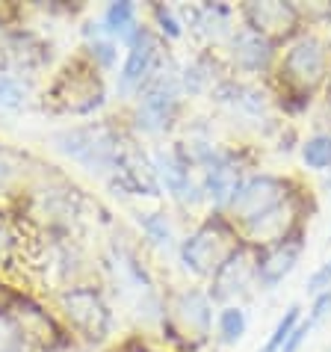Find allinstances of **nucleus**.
I'll return each mask as SVG.
<instances>
[{
    "instance_id": "ddd939ff",
    "label": "nucleus",
    "mask_w": 331,
    "mask_h": 352,
    "mask_svg": "<svg viewBox=\"0 0 331 352\" xmlns=\"http://www.w3.org/2000/svg\"><path fill=\"white\" fill-rule=\"evenodd\" d=\"M251 281H258V255L249 246H237L233 255L213 272V287L210 299L225 302L233 293H240L242 287H249Z\"/></svg>"
},
{
    "instance_id": "dca6fc26",
    "label": "nucleus",
    "mask_w": 331,
    "mask_h": 352,
    "mask_svg": "<svg viewBox=\"0 0 331 352\" xmlns=\"http://www.w3.org/2000/svg\"><path fill=\"white\" fill-rule=\"evenodd\" d=\"M233 63L249 74L266 72L269 63H272V45L266 38L255 36L251 30H242V33L233 36Z\"/></svg>"
},
{
    "instance_id": "f257e3e1",
    "label": "nucleus",
    "mask_w": 331,
    "mask_h": 352,
    "mask_svg": "<svg viewBox=\"0 0 331 352\" xmlns=\"http://www.w3.org/2000/svg\"><path fill=\"white\" fill-rule=\"evenodd\" d=\"M54 142L74 163H80L98 175H113L119 169L124 151H128L122 136L113 128H106V124H83V128L60 131L54 136Z\"/></svg>"
},
{
    "instance_id": "1a4fd4ad",
    "label": "nucleus",
    "mask_w": 331,
    "mask_h": 352,
    "mask_svg": "<svg viewBox=\"0 0 331 352\" xmlns=\"http://www.w3.org/2000/svg\"><path fill=\"white\" fill-rule=\"evenodd\" d=\"M198 160L204 163V184L201 192L216 204V208H228V201L233 199V192L242 187V169L240 163L225 151L216 148H204L198 154Z\"/></svg>"
},
{
    "instance_id": "bb28decb",
    "label": "nucleus",
    "mask_w": 331,
    "mask_h": 352,
    "mask_svg": "<svg viewBox=\"0 0 331 352\" xmlns=\"http://www.w3.org/2000/svg\"><path fill=\"white\" fill-rule=\"evenodd\" d=\"M326 290H331V258L308 278V293L310 296H319V293H326Z\"/></svg>"
},
{
    "instance_id": "a211bd4d",
    "label": "nucleus",
    "mask_w": 331,
    "mask_h": 352,
    "mask_svg": "<svg viewBox=\"0 0 331 352\" xmlns=\"http://www.w3.org/2000/svg\"><path fill=\"white\" fill-rule=\"evenodd\" d=\"M216 326H219L222 344H237V340H242V335H246V329H249V317L240 305H225L219 311Z\"/></svg>"
},
{
    "instance_id": "cd10ccee",
    "label": "nucleus",
    "mask_w": 331,
    "mask_h": 352,
    "mask_svg": "<svg viewBox=\"0 0 331 352\" xmlns=\"http://www.w3.org/2000/svg\"><path fill=\"white\" fill-rule=\"evenodd\" d=\"M12 243H15V237H12V231H9V225L0 219V261L6 258V252L12 249Z\"/></svg>"
},
{
    "instance_id": "aec40b11",
    "label": "nucleus",
    "mask_w": 331,
    "mask_h": 352,
    "mask_svg": "<svg viewBox=\"0 0 331 352\" xmlns=\"http://www.w3.org/2000/svg\"><path fill=\"white\" fill-rule=\"evenodd\" d=\"M301 160H305L308 169L328 172L331 169V136L317 133V136H310V140H305V145H301Z\"/></svg>"
},
{
    "instance_id": "39448f33",
    "label": "nucleus",
    "mask_w": 331,
    "mask_h": 352,
    "mask_svg": "<svg viewBox=\"0 0 331 352\" xmlns=\"http://www.w3.org/2000/svg\"><path fill=\"white\" fill-rule=\"evenodd\" d=\"M60 305L65 320L74 331H80L86 340L101 344L113 331V311L106 305L104 293L92 285H74L60 293Z\"/></svg>"
},
{
    "instance_id": "b1692460",
    "label": "nucleus",
    "mask_w": 331,
    "mask_h": 352,
    "mask_svg": "<svg viewBox=\"0 0 331 352\" xmlns=\"http://www.w3.org/2000/svg\"><path fill=\"white\" fill-rule=\"evenodd\" d=\"M24 98H27V92L15 77L0 74V107H3V110H18V107H24Z\"/></svg>"
},
{
    "instance_id": "c756f323",
    "label": "nucleus",
    "mask_w": 331,
    "mask_h": 352,
    "mask_svg": "<svg viewBox=\"0 0 331 352\" xmlns=\"http://www.w3.org/2000/svg\"><path fill=\"white\" fill-rule=\"evenodd\" d=\"M328 240H331V234H328Z\"/></svg>"
},
{
    "instance_id": "6ab92c4d",
    "label": "nucleus",
    "mask_w": 331,
    "mask_h": 352,
    "mask_svg": "<svg viewBox=\"0 0 331 352\" xmlns=\"http://www.w3.org/2000/svg\"><path fill=\"white\" fill-rule=\"evenodd\" d=\"M86 60H89L98 72H106L113 68L115 60H119V51H115V42L104 30H95V38L86 42Z\"/></svg>"
},
{
    "instance_id": "4be33fe9",
    "label": "nucleus",
    "mask_w": 331,
    "mask_h": 352,
    "mask_svg": "<svg viewBox=\"0 0 331 352\" xmlns=\"http://www.w3.org/2000/svg\"><path fill=\"white\" fill-rule=\"evenodd\" d=\"M136 222H139V228L145 231V237L154 240L157 246H163V249L174 246L172 225H169V219H166L163 213H136Z\"/></svg>"
},
{
    "instance_id": "7ed1b4c3",
    "label": "nucleus",
    "mask_w": 331,
    "mask_h": 352,
    "mask_svg": "<svg viewBox=\"0 0 331 352\" xmlns=\"http://www.w3.org/2000/svg\"><path fill=\"white\" fill-rule=\"evenodd\" d=\"M163 329L183 349H198L201 344H207L213 329L210 296L201 290L174 293L169 305L163 308Z\"/></svg>"
},
{
    "instance_id": "393cba45",
    "label": "nucleus",
    "mask_w": 331,
    "mask_h": 352,
    "mask_svg": "<svg viewBox=\"0 0 331 352\" xmlns=\"http://www.w3.org/2000/svg\"><path fill=\"white\" fill-rule=\"evenodd\" d=\"M151 15H154V21H157L160 33H163L166 38H181V36H183V24L178 21L174 9H169V6H154Z\"/></svg>"
},
{
    "instance_id": "5701e85b",
    "label": "nucleus",
    "mask_w": 331,
    "mask_h": 352,
    "mask_svg": "<svg viewBox=\"0 0 331 352\" xmlns=\"http://www.w3.org/2000/svg\"><path fill=\"white\" fill-rule=\"evenodd\" d=\"M24 178V160L15 151H9L0 145V195L12 192Z\"/></svg>"
},
{
    "instance_id": "9b49d317",
    "label": "nucleus",
    "mask_w": 331,
    "mask_h": 352,
    "mask_svg": "<svg viewBox=\"0 0 331 352\" xmlns=\"http://www.w3.org/2000/svg\"><path fill=\"white\" fill-rule=\"evenodd\" d=\"M246 18V30L266 38V42H278V38H290L299 27V9L290 3H251L242 9Z\"/></svg>"
},
{
    "instance_id": "f3484780",
    "label": "nucleus",
    "mask_w": 331,
    "mask_h": 352,
    "mask_svg": "<svg viewBox=\"0 0 331 352\" xmlns=\"http://www.w3.org/2000/svg\"><path fill=\"white\" fill-rule=\"evenodd\" d=\"M101 30L106 33L115 42H124V45H130L136 33L142 30L139 27V12H136V6L133 3H110L104 9V15H101Z\"/></svg>"
},
{
    "instance_id": "4468645a",
    "label": "nucleus",
    "mask_w": 331,
    "mask_h": 352,
    "mask_svg": "<svg viewBox=\"0 0 331 352\" xmlns=\"http://www.w3.org/2000/svg\"><path fill=\"white\" fill-rule=\"evenodd\" d=\"M301 249H305V243H301V234H293L290 240L284 243H275V246L264 249L258 255V285L260 287H278L281 281H284L290 272L296 270V263L301 258Z\"/></svg>"
},
{
    "instance_id": "423d86ee",
    "label": "nucleus",
    "mask_w": 331,
    "mask_h": 352,
    "mask_svg": "<svg viewBox=\"0 0 331 352\" xmlns=\"http://www.w3.org/2000/svg\"><path fill=\"white\" fill-rule=\"evenodd\" d=\"M284 201H290V184L275 175H260V178H249L242 181V187L233 192V199L228 201V222L231 225H251L255 219L266 217L269 210L281 208Z\"/></svg>"
},
{
    "instance_id": "9d476101",
    "label": "nucleus",
    "mask_w": 331,
    "mask_h": 352,
    "mask_svg": "<svg viewBox=\"0 0 331 352\" xmlns=\"http://www.w3.org/2000/svg\"><path fill=\"white\" fill-rule=\"evenodd\" d=\"M154 72H157V38H154L148 27H142L133 42L128 45V60H124L122 74H119V92L139 95V89L151 80Z\"/></svg>"
},
{
    "instance_id": "a878e982",
    "label": "nucleus",
    "mask_w": 331,
    "mask_h": 352,
    "mask_svg": "<svg viewBox=\"0 0 331 352\" xmlns=\"http://www.w3.org/2000/svg\"><path fill=\"white\" fill-rule=\"evenodd\" d=\"M18 346H24L21 335H18L12 317H9L6 308H3L0 311V352H9V349H18Z\"/></svg>"
},
{
    "instance_id": "f8f14e48",
    "label": "nucleus",
    "mask_w": 331,
    "mask_h": 352,
    "mask_svg": "<svg viewBox=\"0 0 331 352\" xmlns=\"http://www.w3.org/2000/svg\"><path fill=\"white\" fill-rule=\"evenodd\" d=\"M6 314L12 317L21 344H36V346H54L60 344V329L54 326V320L47 311H42L30 299H15L6 305Z\"/></svg>"
},
{
    "instance_id": "c85d7f7f",
    "label": "nucleus",
    "mask_w": 331,
    "mask_h": 352,
    "mask_svg": "<svg viewBox=\"0 0 331 352\" xmlns=\"http://www.w3.org/2000/svg\"><path fill=\"white\" fill-rule=\"evenodd\" d=\"M9 352H30V349H24V346H18V349H9Z\"/></svg>"
},
{
    "instance_id": "f03ea898",
    "label": "nucleus",
    "mask_w": 331,
    "mask_h": 352,
    "mask_svg": "<svg viewBox=\"0 0 331 352\" xmlns=\"http://www.w3.org/2000/svg\"><path fill=\"white\" fill-rule=\"evenodd\" d=\"M237 240H240L237 231H233V225L225 217H213L204 225H198V228L181 243V261H183V267L190 272H196V276L213 278V272L240 246Z\"/></svg>"
},
{
    "instance_id": "412c9836",
    "label": "nucleus",
    "mask_w": 331,
    "mask_h": 352,
    "mask_svg": "<svg viewBox=\"0 0 331 352\" xmlns=\"http://www.w3.org/2000/svg\"><path fill=\"white\" fill-rule=\"evenodd\" d=\"M299 320H301V305H299V302H293V305L287 308V314L275 322V329H272V335L266 338L264 349H258V352H281V349H284V344H287V338L293 335V329L299 326Z\"/></svg>"
},
{
    "instance_id": "6e6552de",
    "label": "nucleus",
    "mask_w": 331,
    "mask_h": 352,
    "mask_svg": "<svg viewBox=\"0 0 331 352\" xmlns=\"http://www.w3.org/2000/svg\"><path fill=\"white\" fill-rule=\"evenodd\" d=\"M178 110V83L163 72H154L151 80L139 89V107H136V122L142 131L157 133L166 131Z\"/></svg>"
},
{
    "instance_id": "0eeeda50",
    "label": "nucleus",
    "mask_w": 331,
    "mask_h": 352,
    "mask_svg": "<svg viewBox=\"0 0 331 352\" xmlns=\"http://www.w3.org/2000/svg\"><path fill=\"white\" fill-rule=\"evenodd\" d=\"M328 68V51L326 45L314 36H305L290 47L281 60V83L299 95H310L323 83Z\"/></svg>"
},
{
    "instance_id": "2eb2a0df",
    "label": "nucleus",
    "mask_w": 331,
    "mask_h": 352,
    "mask_svg": "<svg viewBox=\"0 0 331 352\" xmlns=\"http://www.w3.org/2000/svg\"><path fill=\"white\" fill-rule=\"evenodd\" d=\"M154 175L166 184L172 199H178L183 204H196L201 199V187H196L190 178V160H183L178 151H160L157 160H154Z\"/></svg>"
},
{
    "instance_id": "20e7f679",
    "label": "nucleus",
    "mask_w": 331,
    "mask_h": 352,
    "mask_svg": "<svg viewBox=\"0 0 331 352\" xmlns=\"http://www.w3.org/2000/svg\"><path fill=\"white\" fill-rule=\"evenodd\" d=\"M47 98L56 104L60 113H71V116H86L92 110H98L104 104V80L89 60L86 63H74L56 77V83L51 86Z\"/></svg>"
}]
</instances>
